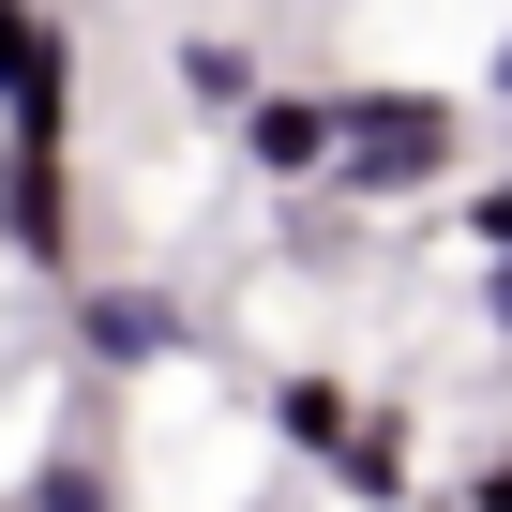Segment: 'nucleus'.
I'll use <instances>...</instances> for the list:
<instances>
[{"mask_svg":"<svg viewBox=\"0 0 512 512\" xmlns=\"http://www.w3.org/2000/svg\"><path fill=\"white\" fill-rule=\"evenodd\" d=\"M467 166V106L452 91H332V196L347 211H407Z\"/></svg>","mask_w":512,"mask_h":512,"instance_id":"1","label":"nucleus"},{"mask_svg":"<svg viewBox=\"0 0 512 512\" xmlns=\"http://www.w3.org/2000/svg\"><path fill=\"white\" fill-rule=\"evenodd\" d=\"M61 332H76L91 377H166V362H196V302L151 287V272H76V287H61Z\"/></svg>","mask_w":512,"mask_h":512,"instance_id":"2","label":"nucleus"},{"mask_svg":"<svg viewBox=\"0 0 512 512\" xmlns=\"http://www.w3.org/2000/svg\"><path fill=\"white\" fill-rule=\"evenodd\" d=\"M0 256L76 287V136H0Z\"/></svg>","mask_w":512,"mask_h":512,"instance_id":"3","label":"nucleus"},{"mask_svg":"<svg viewBox=\"0 0 512 512\" xmlns=\"http://www.w3.org/2000/svg\"><path fill=\"white\" fill-rule=\"evenodd\" d=\"M0 136H76V16L0 0Z\"/></svg>","mask_w":512,"mask_h":512,"instance_id":"4","label":"nucleus"},{"mask_svg":"<svg viewBox=\"0 0 512 512\" xmlns=\"http://www.w3.org/2000/svg\"><path fill=\"white\" fill-rule=\"evenodd\" d=\"M226 136H241V166L272 181V196H332V91H287V76H272Z\"/></svg>","mask_w":512,"mask_h":512,"instance_id":"5","label":"nucleus"},{"mask_svg":"<svg viewBox=\"0 0 512 512\" xmlns=\"http://www.w3.org/2000/svg\"><path fill=\"white\" fill-rule=\"evenodd\" d=\"M332 497H347V512H407V497H422V422H407V407H362L347 452H332Z\"/></svg>","mask_w":512,"mask_h":512,"instance_id":"6","label":"nucleus"},{"mask_svg":"<svg viewBox=\"0 0 512 512\" xmlns=\"http://www.w3.org/2000/svg\"><path fill=\"white\" fill-rule=\"evenodd\" d=\"M347 422H362V392H347V377H317V362H287V377H272V437H287V452H302L317 482H332Z\"/></svg>","mask_w":512,"mask_h":512,"instance_id":"7","label":"nucleus"},{"mask_svg":"<svg viewBox=\"0 0 512 512\" xmlns=\"http://www.w3.org/2000/svg\"><path fill=\"white\" fill-rule=\"evenodd\" d=\"M256 91H272V61H256L241 31H196V46H181V106H211V121H241Z\"/></svg>","mask_w":512,"mask_h":512,"instance_id":"8","label":"nucleus"},{"mask_svg":"<svg viewBox=\"0 0 512 512\" xmlns=\"http://www.w3.org/2000/svg\"><path fill=\"white\" fill-rule=\"evenodd\" d=\"M16 512H121V467H106L91 437H61V452L16 482Z\"/></svg>","mask_w":512,"mask_h":512,"instance_id":"9","label":"nucleus"},{"mask_svg":"<svg viewBox=\"0 0 512 512\" xmlns=\"http://www.w3.org/2000/svg\"><path fill=\"white\" fill-rule=\"evenodd\" d=\"M452 226H467L482 256H512V166H497V181H467V196H452Z\"/></svg>","mask_w":512,"mask_h":512,"instance_id":"10","label":"nucleus"},{"mask_svg":"<svg viewBox=\"0 0 512 512\" xmlns=\"http://www.w3.org/2000/svg\"><path fill=\"white\" fill-rule=\"evenodd\" d=\"M452 512H512V437H482V452H467V482H452Z\"/></svg>","mask_w":512,"mask_h":512,"instance_id":"11","label":"nucleus"},{"mask_svg":"<svg viewBox=\"0 0 512 512\" xmlns=\"http://www.w3.org/2000/svg\"><path fill=\"white\" fill-rule=\"evenodd\" d=\"M482 332L512 347V256H482Z\"/></svg>","mask_w":512,"mask_h":512,"instance_id":"12","label":"nucleus"},{"mask_svg":"<svg viewBox=\"0 0 512 512\" xmlns=\"http://www.w3.org/2000/svg\"><path fill=\"white\" fill-rule=\"evenodd\" d=\"M482 106H497V121H512V31H497V61H482Z\"/></svg>","mask_w":512,"mask_h":512,"instance_id":"13","label":"nucleus"},{"mask_svg":"<svg viewBox=\"0 0 512 512\" xmlns=\"http://www.w3.org/2000/svg\"><path fill=\"white\" fill-rule=\"evenodd\" d=\"M407 512H452V497H407Z\"/></svg>","mask_w":512,"mask_h":512,"instance_id":"14","label":"nucleus"}]
</instances>
